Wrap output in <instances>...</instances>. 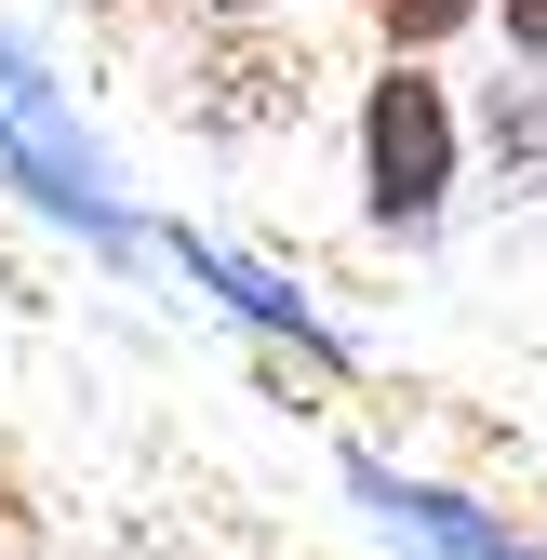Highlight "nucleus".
<instances>
[{
  "mask_svg": "<svg viewBox=\"0 0 547 560\" xmlns=\"http://www.w3.org/2000/svg\"><path fill=\"white\" fill-rule=\"evenodd\" d=\"M508 148H521V161L547 174V107H534V120H508Z\"/></svg>",
  "mask_w": 547,
  "mask_h": 560,
  "instance_id": "obj_7",
  "label": "nucleus"
},
{
  "mask_svg": "<svg viewBox=\"0 0 547 560\" xmlns=\"http://www.w3.org/2000/svg\"><path fill=\"white\" fill-rule=\"evenodd\" d=\"M187 280H214V294H228L241 320H267V334H294L307 361H348V347H334V320H321V307L294 294V280H267L254 254H214V241H187Z\"/></svg>",
  "mask_w": 547,
  "mask_h": 560,
  "instance_id": "obj_4",
  "label": "nucleus"
},
{
  "mask_svg": "<svg viewBox=\"0 0 547 560\" xmlns=\"http://www.w3.org/2000/svg\"><path fill=\"white\" fill-rule=\"evenodd\" d=\"M454 161H467L454 94L428 81L415 54H387L374 94H361V214H374V228H428L441 200H454Z\"/></svg>",
  "mask_w": 547,
  "mask_h": 560,
  "instance_id": "obj_1",
  "label": "nucleus"
},
{
  "mask_svg": "<svg viewBox=\"0 0 547 560\" xmlns=\"http://www.w3.org/2000/svg\"><path fill=\"white\" fill-rule=\"evenodd\" d=\"M0 174H14L40 214H67V228H94V241H120V200H107V161H94V133H81V107L54 94V67L0 27Z\"/></svg>",
  "mask_w": 547,
  "mask_h": 560,
  "instance_id": "obj_2",
  "label": "nucleus"
},
{
  "mask_svg": "<svg viewBox=\"0 0 547 560\" xmlns=\"http://www.w3.org/2000/svg\"><path fill=\"white\" fill-rule=\"evenodd\" d=\"M200 14H267V0H200Z\"/></svg>",
  "mask_w": 547,
  "mask_h": 560,
  "instance_id": "obj_8",
  "label": "nucleus"
},
{
  "mask_svg": "<svg viewBox=\"0 0 547 560\" xmlns=\"http://www.w3.org/2000/svg\"><path fill=\"white\" fill-rule=\"evenodd\" d=\"M494 14H508V40H521V54H547V0H494Z\"/></svg>",
  "mask_w": 547,
  "mask_h": 560,
  "instance_id": "obj_6",
  "label": "nucleus"
},
{
  "mask_svg": "<svg viewBox=\"0 0 547 560\" xmlns=\"http://www.w3.org/2000/svg\"><path fill=\"white\" fill-rule=\"evenodd\" d=\"M348 480H361V508H387L400 534H428L441 560H534L508 521H481L467 494H441V480H400V467H374V454H348Z\"/></svg>",
  "mask_w": 547,
  "mask_h": 560,
  "instance_id": "obj_3",
  "label": "nucleus"
},
{
  "mask_svg": "<svg viewBox=\"0 0 547 560\" xmlns=\"http://www.w3.org/2000/svg\"><path fill=\"white\" fill-rule=\"evenodd\" d=\"M361 14H374V40H387V54H441L467 14H481V0H361Z\"/></svg>",
  "mask_w": 547,
  "mask_h": 560,
  "instance_id": "obj_5",
  "label": "nucleus"
}]
</instances>
